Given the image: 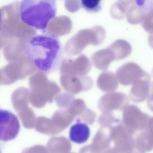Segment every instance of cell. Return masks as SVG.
<instances>
[{"label":"cell","instance_id":"6da1fadb","mask_svg":"<svg viewBox=\"0 0 153 153\" xmlns=\"http://www.w3.org/2000/svg\"><path fill=\"white\" fill-rule=\"evenodd\" d=\"M63 50L58 39L47 32L31 38L25 45L24 52L38 70L49 74L60 68L63 59Z\"/></svg>","mask_w":153,"mask_h":153},{"label":"cell","instance_id":"7a4b0ae2","mask_svg":"<svg viewBox=\"0 0 153 153\" xmlns=\"http://www.w3.org/2000/svg\"><path fill=\"white\" fill-rule=\"evenodd\" d=\"M56 12V2L54 0H23L19 5L21 21L43 33L47 32L48 25Z\"/></svg>","mask_w":153,"mask_h":153},{"label":"cell","instance_id":"3957f363","mask_svg":"<svg viewBox=\"0 0 153 153\" xmlns=\"http://www.w3.org/2000/svg\"><path fill=\"white\" fill-rule=\"evenodd\" d=\"M105 29L99 26L80 30L67 42L65 48L66 53L71 56L80 53L89 45L97 46L103 41Z\"/></svg>","mask_w":153,"mask_h":153},{"label":"cell","instance_id":"277c9868","mask_svg":"<svg viewBox=\"0 0 153 153\" xmlns=\"http://www.w3.org/2000/svg\"><path fill=\"white\" fill-rule=\"evenodd\" d=\"M129 98L123 92H112L103 95L98 103L99 109L102 112L123 111L128 105Z\"/></svg>","mask_w":153,"mask_h":153},{"label":"cell","instance_id":"5b68a950","mask_svg":"<svg viewBox=\"0 0 153 153\" xmlns=\"http://www.w3.org/2000/svg\"><path fill=\"white\" fill-rule=\"evenodd\" d=\"M0 117L1 140L7 141L14 139L20 129L17 116L9 111L1 109Z\"/></svg>","mask_w":153,"mask_h":153},{"label":"cell","instance_id":"8992f818","mask_svg":"<svg viewBox=\"0 0 153 153\" xmlns=\"http://www.w3.org/2000/svg\"><path fill=\"white\" fill-rule=\"evenodd\" d=\"M146 72L137 63L130 62L119 68L115 75L119 82L122 85L127 86L132 85L142 77Z\"/></svg>","mask_w":153,"mask_h":153},{"label":"cell","instance_id":"52a82bcc","mask_svg":"<svg viewBox=\"0 0 153 153\" xmlns=\"http://www.w3.org/2000/svg\"><path fill=\"white\" fill-rule=\"evenodd\" d=\"M150 77L148 73L138 79L132 85L129 96L131 100L135 103L143 102L149 94Z\"/></svg>","mask_w":153,"mask_h":153},{"label":"cell","instance_id":"ba28073f","mask_svg":"<svg viewBox=\"0 0 153 153\" xmlns=\"http://www.w3.org/2000/svg\"><path fill=\"white\" fill-rule=\"evenodd\" d=\"M62 62L66 65L70 74L71 75H86L89 72L91 67L89 59L83 54L80 55L74 59H63Z\"/></svg>","mask_w":153,"mask_h":153},{"label":"cell","instance_id":"9c48e42d","mask_svg":"<svg viewBox=\"0 0 153 153\" xmlns=\"http://www.w3.org/2000/svg\"><path fill=\"white\" fill-rule=\"evenodd\" d=\"M91 59L95 68L100 70L105 71L112 62L116 60V55L114 51L110 45L106 48L94 53Z\"/></svg>","mask_w":153,"mask_h":153},{"label":"cell","instance_id":"30bf717a","mask_svg":"<svg viewBox=\"0 0 153 153\" xmlns=\"http://www.w3.org/2000/svg\"><path fill=\"white\" fill-rule=\"evenodd\" d=\"M68 89L72 94H76L90 90L93 81L89 76L70 74L68 77Z\"/></svg>","mask_w":153,"mask_h":153},{"label":"cell","instance_id":"8fae6325","mask_svg":"<svg viewBox=\"0 0 153 153\" xmlns=\"http://www.w3.org/2000/svg\"><path fill=\"white\" fill-rule=\"evenodd\" d=\"M148 9L147 1H134L126 14L127 21L134 25L141 23Z\"/></svg>","mask_w":153,"mask_h":153},{"label":"cell","instance_id":"7c38bea8","mask_svg":"<svg viewBox=\"0 0 153 153\" xmlns=\"http://www.w3.org/2000/svg\"><path fill=\"white\" fill-rule=\"evenodd\" d=\"M96 83L100 90L107 93L114 92L119 85L115 74L110 71L102 72L98 77Z\"/></svg>","mask_w":153,"mask_h":153},{"label":"cell","instance_id":"4fadbf2b","mask_svg":"<svg viewBox=\"0 0 153 153\" xmlns=\"http://www.w3.org/2000/svg\"><path fill=\"white\" fill-rule=\"evenodd\" d=\"M90 135V129L85 123L76 121L70 128L69 137L70 140L74 143L82 144L87 141Z\"/></svg>","mask_w":153,"mask_h":153},{"label":"cell","instance_id":"5bb4252c","mask_svg":"<svg viewBox=\"0 0 153 153\" xmlns=\"http://www.w3.org/2000/svg\"><path fill=\"white\" fill-rule=\"evenodd\" d=\"M134 0H123L117 2L111 6L110 13L112 17L122 19L126 16L129 9Z\"/></svg>","mask_w":153,"mask_h":153},{"label":"cell","instance_id":"9a60e30c","mask_svg":"<svg viewBox=\"0 0 153 153\" xmlns=\"http://www.w3.org/2000/svg\"><path fill=\"white\" fill-rule=\"evenodd\" d=\"M116 54L117 60L123 59L129 56L132 51L130 44L125 40H117L111 45Z\"/></svg>","mask_w":153,"mask_h":153},{"label":"cell","instance_id":"2e32d148","mask_svg":"<svg viewBox=\"0 0 153 153\" xmlns=\"http://www.w3.org/2000/svg\"><path fill=\"white\" fill-rule=\"evenodd\" d=\"M152 3L141 23L144 30L150 33H153V2Z\"/></svg>","mask_w":153,"mask_h":153},{"label":"cell","instance_id":"e0dca14e","mask_svg":"<svg viewBox=\"0 0 153 153\" xmlns=\"http://www.w3.org/2000/svg\"><path fill=\"white\" fill-rule=\"evenodd\" d=\"M81 4V7L89 12L97 13L102 8L101 1L99 0H82Z\"/></svg>","mask_w":153,"mask_h":153},{"label":"cell","instance_id":"ac0fdd59","mask_svg":"<svg viewBox=\"0 0 153 153\" xmlns=\"http://www.w3.org/2000/svg\"><path fill=\"white\" fill-rule=\"evenodd\" d=\"M22 153H48L47 148L44 146L36 145L24 149Z\"/></svg>","mask_w":153,"mask_h":153},{"label":"cell","instance_id":"d6986e66","mask_svg":"<svg viewBox=\"0 0 153 153\" xmlns=\"http://www.w3.org/2000/svg\"><path fill=\"white\" fill-rule=\"evenodd\" d=\"M68 4L67 9L71 12H74L78 10L81 7V0H74L70 1Z\"/></svg>","mask_w":153,"mask_h":153},{"label":"cell","instance_id":"ffe728a7","mask_svg":"<svg viewBox=\"0 0 153 153\" xmlns=\"http://www.w3.org/2000/svg\"><path fill=\"white\" fill-rule=\"evenodd\" d=\"M148 42L150 47L153 49V33L149 34L148 38Z\"/></svg>","mask_w":153,"mask_h":153},{"label":"cell","instance_id":"44dd1931","mask_svg":"<svg viewBox=\"0 0 153 153\" xmlns=\"http://www.w3.org/2000/svg\"><path fill=\"white\" fill-rule=\"evenodd\" d=\"M149 98L153 101V83L152 87V93L148 97Z\"/></svg>","mask_w":153,"mask_h":153},{"label":"cell","instance_id":"7402d4cb","mask_svg":"<svg viewBox=\"0 0 153 153\" xmlns=\"http://www.w3.org/2000/svg\"><path fill=\"white\" fill-rule=\"evenodd\" d=\"M152 76L153 77V69L152 71Z\"/></svg>","mask_w":153,"mask_h":153}]
</instances>
